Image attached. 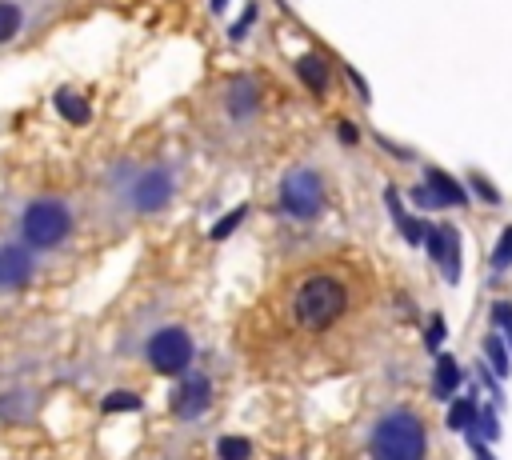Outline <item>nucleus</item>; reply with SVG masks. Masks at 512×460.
Masks as SVG:
<instances>
[{
  "label": "nucleus",
  "instance_id": "1a4fd4ad",
  "mask_svg": "<svg viewBox=\"0 0 512 460\" xmlns=\"http://www.w3.org/2000/svg\"><path fill=\"white\" fill-rule=\"evenodd\" d=\"M428 184V192H432V200H436V208H448V204H464L468 200V192H464V184H456L448 172H440V168H428V176H424Z\"/></svg>",
  "mask_w": 512,
  "mask_h": 460
},
{
  "label": "nucleus",
  "instance_id": "5701e85b",
  "mask_svg": "<svg viewBox=\"0 0 512 460\" xmlns=\"http://www.w3.org/2000/svg\"><path fill=\"white\" fill-rule=\"evenodd\" d=\"M468 180H472V188H476V196H480V200H488V204H500V192H496V188H492L484 176H476V172H472Z\"/></svg>",
  "mask_w": 512,
  "mask_h": 460
},
{
  "label": "nucleus",
  "instance_id": "a211bd4d",
  "mask_svg": "<svg viewBox=\"0 0 512 460\" xmlns=\"http://www.w3.org/2000/svg\"><path fill=\"white\" fill-rule=\"evenodd\" d=\"M140 396L136 392H108L104 396V412H140Z\"/></svg>",
  "mask_w": 512,
  "mask_h": 460
},
{
  "label": "nucleus",
  "instance_id": "a878e982",
  "mask_svg": "<svg viewBox=\"0 0 512 460\" xmlns=\"http://www.w3.org/2000/svg\"><path fill=\"white\" fill-rule=\"evenodd\" d=\"M468 440H472V452H476V460H492V452L484 448V440H480V436H468Z\"/></svg>",
  "mask_w": 512,
  "mask_h": 460
},
{
  "label": "nucleus",
  "instance_id": "7ed1b4c3",
  "mask_svg": "<svg viewBox=\"0 0 512 460\" xmlns=\"http://www.w3.org/2000/svg\"><path fill=\"white\" fill-rule=\"evenodd\" d=\"M72 232V212L64 200L40 196L32 204H24L20 212V240L36 252V248H56L64 236Z\"/></svg>",
  "mask_w": 512,
  "mask_h": 460
},
{
  "label": "nucleus",
  "instance_id": "b1692460",
  "mask_svg": "<svg viewBox=\"0 0 512 460\" xmlns=\"http://www.w3.org/2000/svg\"><path fill=\"white\" fill-rule=\"evenodd\" d=\"M424 344H428V352L444 344V320H440V316H432V324H428V332H424Z\"/></svg>",
  "mask_w": 512,
  "mask_h": 460
},
{
  "label": "nucleus",
  "instance_id": "6ab92c4d",
  "mask_svg": "<svg viewBox=\"0 0 512 460\" xmlns=\"http://www.w3.org/2000/svg\"><path fill=\"white\" fill-rule=\"evenodd\" d=\"M464 436H480V440H496V436H500V424H496V412H492V408H480V420H476V428H472V432H464Z\"/></svg>",
  "mask_w": 512,
  "mask_h": 460
},
{
  "label": "nucleus",
  "instance_id": "bb28decb",
  "mask_svg": "<svg viewBox=\"0 0 512 460\" xmlns=\"http://www.w3.org/2000/svg\"><path fill=\"white\" fill-rule=\"evenodd\" d=\"M340 140H344V144H356V128H352V124H340Z\"/></svg>",
  "mask_w": 512,
  "mask_h": 460
},
{
  "label": "nucleus",
  "instance_id": "f257e3e1",
  "mask_svg": "<svg viewBox=\"0 0 512 460\" xmlns=\"http://www.w3.org/2000/svg\"><path fill=\"white\" fill-rule=\"evenodd\" d=\"M372 460H424L428 456V428L412 408H388L376 416L368 432Z\"/></svg>",
  "mask_w": 512,
  "mask_h": 460
},
{
  "label": "nucleus",
  "instance_id": "aec40b11",
  "mask_svg": "<svg viewBox=\"0 0 512 460\" xmlns=\"http://www.w3.org/2000/svg\"><path fill=\"white\" fill-rule=\"evenodd\" d=\"M492 328L508 336V348H512V304L508 300H496L492 304Z\"/></svg>",
  "mask_w": 512,
  "mask_h": 460
},
{
  "label": "nucleus",
  "instance_id": "0eeeda50",
  "mask_svg": "<svg viewBox=\"0 0 512 460\" xmlns=\"http://www.w3.org/2000/svg\"><path fill=\"white\" fill-rule=\"evenodd\" d=\"M36 276V256L24 240H0V292H16Z\"/></svg>",
  "mask_w": 512,
  "mask_h": 460
},
{
  "label": "nucleus",
  "instance_id": "39448f33",
  "mask_svg": "<svg viewBox=\"0 0 512 460\" xmlns=\"http://www.w3.org/2000/svg\"><path fill=\"white\" fill-rule=\"evenodd\" d=\"M280 208L296 220H316L324 212V180L312 168H292L280 180Z\"/></svg>",
  "mask_w": 512,
  "mask_h": 460
},
{
  "label": "nucleus",
  "instance_id": "2eb2a0df",
  "mask_svg": "<svg viewBox=\"0 0 512 460\" xmlns=\"http://www.w3.org/2000/svg\"><path fill=\"white\" fill-rule=\"evenodd\" d=\"M56 108H60L72 124H84V120H88V100H80V96H76V92H68V88H60V92H56Z\"/></svg>",
  "mask_w": 512,
  "mask_h": 460
},
{
  "label": "nucleus",
  "instance_id": "f3484780",
  "mask_svg": "<svg viewBox=\"0 0 512 460\" xmlns=\"http://www.w3.org/2000/svg\"><path fill=\"white\" fill-rule=\"evenodd\" d=\"M216 456H220V460H248V456H252V444H248L244 436H224V440L216 444Z\"/></svg>",
  "mask_w": 512,
  "mask_h": 460
},
{
  "label": "nucleus",
  "instance_id": "f03ea898",
  "mask_svg": "<svg viewBox=\"0 0 512 460\" xmlns=\"http://www.w3.org/2000/svg\"><path fill=\"white\" fill-rule=\"evenodd\" d=\"M344 308H348V288L336 280V276H308L300 288H296V296H292V316H296V324H304V328H312V332H320V328H328V324H336L340 316H344Z\"/></svg>",
  "mask_w": 512,
  "mask_h": 460
},
{
  "label": "nucleus",
  "instance_id": "9b49d317",
  "mask_svg": "<svg viewBox=\"0 0 512 460\" xmlns=\"http://www.w3.org/2000/svg\"><path fill=\"white\" fill-rule=\"evenodd\" d=\"M460 380H464L460 364H456L452 356H440V360H436V376H432V392H436V396H452V392L460 388Z\"/></svg>",
  "mask_w": 512,
  "mask_h": 460
},
{
  "label": "nucleus",
  "instance_id": "4468645a",
  "mask_svg": "<svg viewBox=\"0 0 512 460\" xmlns=\"http://www.w3.org/2000/svg\"><path fill=\"white\" fill-rule=\"evenodd\" d=\"M444 236H448V252H444V280L448 284H456L460 280V232L452 228V224H444Z\"/></svg>",
  "mask_w": 512,
  "mask_h": 460
},
{
  "label": "nucleus",
  "instance_id": "6e6552de",
  "mask_svg": "<svg viewBox=\"0 0 512 460\" xmlns=\"http://www.w3.org/2000/svg\"><path fill=\"white\" fill-rule=\"evenodd\" d=\"M208 404H212V384H208L204 372H188V376L176 384V392H172V412H176L180 420L204 416Z\"/></svg>",
  "mask_w": 512,
  "mask_h": 460
},
{
  "label": "nucleus",
  "instance_id": "4be33fe9",
  "mask_svg": "<svg viewBox=\"0 0 512 460\" xmlns=\"http://www.w3.org/2000/svg\"><path fill=\"white\" fill-rule=\"evenodd\" d=\"M508 260H512V224L500 232V244H496V252H492V272L508 268Z\"/></svg>",
  "mask_w": 512,
  "mask_h": 460
},
{
  "label": "nucleus",
  "instance_id": "20e7f679",
  "mask_svg": "<svg viewBox=\"0 0 512 460\" xmlns=\"http://www.w3.org/2000/svg\"><path fill=\"white\" fill-rule=\"evenodd\" d=\"M192 352H196L192 336H188L184 328H176V324H164V328H156V332L144 340V360H148L156 372H164V376L188 372Z\"/></svg>",
  "mask_w": 512,
  "mask_h": 460
},
{
  "label": "nucleus",
  "instance_id": "dca6fc26",
  "mask_svg": "<svg viewBox=\"0 0 512 460\" xmlns=\"http://www.w3.org/2000/svg\"><path fill=\"white\" fill-rule=\"evenodd\" d=\"M24 24V12L12 4V0H0V44H8Z\"/></svg>",
  "mask_w": 512,
  "mask_h": 460
},
{
  "label": "nucleus",
  "instance_id": "9d476101",
  "mask_svg": "<svg viewBox=\"0 0 512 460\" xmlns=\"http://www.w3.org/2000/svg\"><path fill=\"white\" fill-rule=\"evenodd\" d=\"M476 420H480V404H476L472 396H456V400L448 404V428H452V432H472Z\"/></svg>",
  "mask_w": 512,
  "mask_h": 460
},
{
  "label": "nucleus",
  "instance_id": "ddd939ff",
  "mask_svg": "<svg viewBox=\"0 0 512 460\" xmlns=\"http://www.w3.org/2000/svg\"><path fill=\"white\" fill-rule=\"evenodd\" d=\"M508 352H512V348H508V344H504V336L492 328V332L484 336V356H488V368H492L500 380L512 372V368H508Z\"/></svg>",
  "mask_w": 512,
  "mask_h": 460
},
{
  "label": "nucleus",
  "instance_id": "f8f14e48",
  "mask_svg": "<svg viewBox=\"0 0 512 460\" xmlns=\"http://www.w3.org/2000/svg\"><path fill=\"white\" fill-rule=\"evenodd\" d=\"M296 72H300V80H304L312 92H324V88H328V64H324L316 52L300 56V60H296Z\"/></svg>",
  "mask_w": 512,
  "mask_h": 460
},
{
  "label": "nucleus",
  "instance_id": "423d86ee",
  "mask_svg": "<svg viewBox=\"0 0 512 460\" xmlns=\"http://www.w3.org/2000/svg\"><path fill=\"white\" fill-rule=\"evenodd\" d=\"M172 200V176L164 168H140L124 184V204L132 212H160Z\"/></svg>",
  "mask_w": 512,
  "mask_h": 460
},
{
  "label": "nucleus",
  "instance_id": "393cba45",
  "mask_svg": "<svg viewBox=\"0 0 512 460\" xmlns=\"http://www.w3.org/2000/svg\"><path fill=\"white\" fill-rule=\"evenodd\" d=\"M240 216H244V208H236V212H232V216H228V220H220V224H216V228H212V240H220V236H228V232H232V228H236V224H240Z\"/></svg>",
  "mask_w": 512,
  "mask_h": 460
},
{
  "label": "nucleus",
  "instance_id": "412c9836",
  "mask_svg": "<svg viewBox=\"0 0 512 460\" xmlns=\"http://www.w3.org/2000/svg\"><path fill=\"white\" fill-rule=\"evenodd\" d=\"M232 104H236V116H240V120L252 112L256 96H252V84H248V80H236V88H232Z\"/></svg>",
  "mask_w": 512,
  "mask_h": 460
}]
</instances>
